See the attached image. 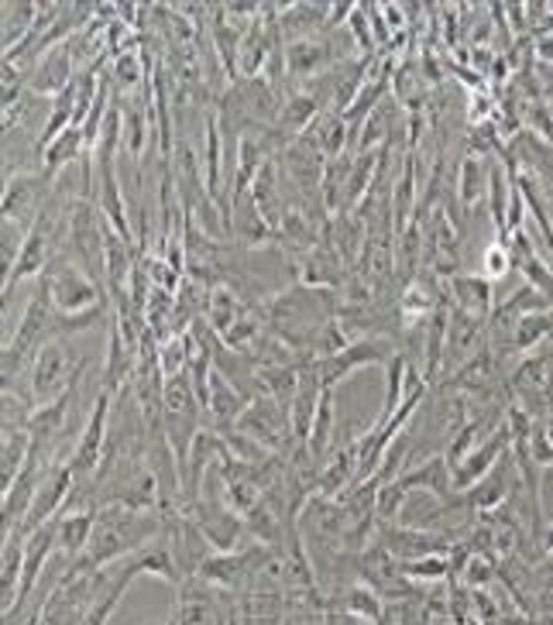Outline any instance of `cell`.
<instances>
[{"mask_svg":"<svg viewBox=\"0 0 553 625\" xmlns=\"http://www.w3.org/2000/svg\"><path fill=\"white\" fill-rule=\"evenodd\" d=\"M248 299L241 296V293H235L230 286H214V289H207L203 293V320H207V327L217 333V337H224L230 327H235L241 317H248Z\"/></svg>","mask_w":553,"mask_h":625,"instance_id":"obj_21","label":"cell"},{"mask_svg":"<svg viewBox=\"0 0 553 625\" xmlns=\"http://www.w3.org/2000/svg\"><path fill=\"white\" fill-rule=\"evenodd\" d=\"M66 254L90 275L97 286L107 289V244H104V213L97 200H79L69 210L66 220Z\"/></svg>","mask_w":553,"mask_h":625,"instance_id":"obj_3","label":"cell"},{"mask_svg":"<svg viewBox=\"0 0 553 625\" xmlns=\"http://www.w3.org/2000/svg\"><path fill=\"white\" fill-rule=\"evenodd\" d=\"M275 241V227L261 217V210L254 207L251 193L238 196L230 204V244H245V248H265Z\"/></svg>","mask_w":553,"mask_h":625,"instance_id":"obj_18","label":"cell"},{"mask_svg":"<svg viewBox=\"0 0 553 625\" xmlns=\"http://www.w3.org/2000/svg\"><path fill=\"white\" fill-rule=\"evenodd\" d=\"M76 385L66 395H59V399H52L45 406H35V413L28 416L24 430L32 434V453H39V458H45V461H55V447H59V440L66 434V423H69V413H73Z\"/></svg>","mask_w":553,"mask_h":625,"instance_id":"obj_10","label":"cell"},{"mask_svg":"<svg viewBox=\"0 0 553 625\" xmlns=\"http://www.w3.org/2000/svg\"><path fill=\"white\" fill-rule=\"evenodd\" d=\"M519 485V471H516V461H512V450L506 453V458L491 468V474H485L478 485L468 492V505H471V513L485 516V513H495L499 505H506L512 498Z\"/></svg>","mask_w":553,"mask_h":625,"instance_id":"obj_16","label":"cell"},{"mask_svg":"<svg viewBox=\"0 0 553 625\" xmlns=\"http://www.w3.org/2000/svg\"><path fill=\"white\" fill-rule=\"evenodd\" d=\"M550 399H553V361H550Z\"/></svg>","mask_w":553,"mask_h":625,"instance_id":"obj_39","label":"cell"},{"mask_svg":"<svg viewBox=\"0 0 553 625\" xmlns=\"http://www.w3.org/2000/svg\"><path fill=\"white\" fill-rule=\"evenodd\" d=\"M162 533H165V513H131V508L121 505H100L97 529L86 557L104 571V567L121 563L149 544H155Z\"/></svg>","mask_w":553,"mask_h":625,"instance_id":"obj_1","label":"cell"},{"mask_svg":"<svg viewBox=\"0 0 553 625\" xmlns=\"http://www.w3.org/2000/svg\"><path fill=\"white\" fill-rule=\"evenodd\" d=\"M235 430H241L245 437L258 440L261 447L272 450V453H282V458H289V453L296 450L289 406L272 399V395H254V399L248 403V409L241 413Z\"/></svg>","mask_w":553,"mask_h":625,"instance_id":"obj_4","label":"cell"},{"mask_svg":"<svg viewBox=\"0 0 553 625\" xmlns=\"http://www.w3.org/2000/svg\"><path fill=\"white\" fill-rule=\"evenodd\" d=\"M48 286H52V299H55V309L59 312H83L90 306H100L107 303V293L104 286L86 275L66 251H59L48 265Z\"/></svg>","mask_w":553,"mask_h":625,"instance_id":"obj_8","label":"cell"},{"mask_svg":"<svg viewBox=\"0 0 553 625\" xmlns=\"http://www.w3.org/2000/svg\"><path fill=\"white\" fill-rule=\"evenodd\" d=\"M512 450V437L502 426L499 434H491L478 450H471L468 458H464L454 471H451V485H454V495H464L468 489H475L485 474H491V468L499 464L506 453Z\"/></svg>","mask_w":553,"mask_h":625,"instance_id":"obj_15","label":"cell"},{"mask_svg":"<svg viewBox=\"0 0 553 625\" xmlns=\"http://www.w3.org/2000/svg\"><path fill=\"white\" fill-rule=\"evenodd\" d=\"M52 186H55V179H48L42 168L39 173H32V168H14V173H8L4 200H0L4 220H14L24 227V231H32L35 220L42 217V210L52 200Z\"/></svg>","mask_w":553,"mask_h":625,"instance_id":"obj_6","label":"cell"},{"mask_svg":"<svg viewBox=\"0 0 553 625\" xmlns=\"http://www.w3.org/2000/svg\"><path fill=\"white\" fill-rule=\"evenodd\" d=\"M110 406H113V395L97 392V399L90 406V416H86L83 430H79V437L73 443V453L66 458V464L73 468L76 481H90L97 474V468L104 464L107 440H110Z\"/></svg>","mask_w":553,"mask_h":625,"instance_id":"obj_7","label":"cell"},{"mask_svg":"<svg viewBox=\"0 0 553 625\" xmlns=\"http://www.w3.org/2000/svg\"><path fill=\"white\" fill-rule=\"evenodd\" d=\"M55 544H59V519L45 523L42 529H35L32 536H28V547H24V574H21V584H18V602H14V608L4 615L8 622H14V618L24 612V605H28V599H32V591H35L42 571H45V563H48Z\"/></svg>","mask_w":553,"mask_h":625,"instance_id":"obj_13","label":"cell"},{"mask_svg":"<svg viewBox=\"0 0 553 625\" xmlns=\"http://www.w3.org/2000/svg\"><path fill=\"white\" fill-rule=\"evenodd\" d=\"M110 317V306L100 303V306H90L83 312H59L55 317V337H76V333H86V330H97L104 327Z\"/></svg>","mask_w":553,"mask_h":625,"instance_id":"obj_34","label":"cell"},{"mask_svg":"<svg viewBox=\"0 0 553 625\" xmlns=\"http://www.w3.org/2000/svg\"><path fill=\"white\" fill-rule=\"evenodd\" d=\"M159 63H149L144 59L141 52H134V48H128V52H121V55H113L110 59V83H113V90L118 94H138L141 87H149V79H152V69H155Z\"/></svg>","mask_w":553,"mask_h":625,"instance_id":"obj_26","label":"cell"},{"mask_svg":"<svg viewBox=\"0 0 553 625\" xmlns=\"http://www.w3.org/2000/svg\"><path fill=\"white\" fill-rule=\"evenodd\" d=\"M550 107H553V97H550Z\"/></svg>","mask_w":553,"mask_h":625,"instance_id":"obj_40","label":"cell"},{"mask_svg":"<svg viewBox=\"0 0 553 625\" xmlns=\"http://www.w3.org/2000/svg\"><path fill=\"white\" fill-rule=\"evenodd\" d=\"M395 354H399V344L392 337H355L340 354L316 361V375L324 388H337L344 379H351L358 368H389Z\"/></svg>","mask_w":553,"mask_h":625,"instance_id":"obj_5","label":"cell"},{"mask_svg":"<svg viewBox=\"0 0 553 625\" xmlns=\"http://www.w3.org/2000/svg\"><path fill=\"white\" fill-rule=\"evenodd\" d=\"M543 550H546V553H553V526H550V529H546V536H543Z\"/></svg>","mask_w":553,"mask_h":625,"instance_id":"obj_38","label":"cell"},{"mask_svg":"<svg viewBox=\"0 0 553 625\" xmlns=\"http://www.w3.org/2000/svg\"><path fill=\"white\" fill-rule=\"evenodd\" d=\"M395 485H399L402 492H410V495H413V492H426V495L441 498V502L454 498L451 464H447L444 453H433V458L420 461L416 468H405V471L395 478Z\"/></svg>","mask_w":553,"mask_h":625,"instance_id":"obj_17","label":"cell"},{"mask_svg":"<svg viewBox=\"0 0 553 625\" xmlns=\"http://www.w3.org/2000/svg\"><path fill=\"white\" fill-rule=\"evenodd\" d=\"M481 262H485V272H488L485 278H488V282H502L509 272H516V268H512V254H509V248L499 244V241H495V244L485 251V259H481Z\"/></svg>","mask_w":553,"mask_h":625,"instance_id":"obj_36","label":"cell"},{"mask_svg":"<svg viewBox=\"0 0 553 625\" xmlns=\"http://www.w3.org/2000/svg\"><path fill=\"white\" fill-rule=\"evenodd\" d=\"M73 492H76V474H73V468H69L66 461L52 464V468L45 471V478H42V485H39V495H35V502H32V513H28V519H24L18 529H21L24 536H32V533L42 529L45 523L59 519L63 508H66L69 498H73Z\"/></svg>","mask_w":553,"mask_h":625,"instance_id":"obj_9","label":"cell"},{"mask_svg":"<svg viewBox=\"0 0 553 625\" xmlns=\"http://www.w3.org/2000/svg\"><path fill=\"white\" fill-rule=\"evenodd\" d=\"M76 76H79V63H76L69 42H63L39 55V63L32 66V76H28V94L55 100Z\"/></svg>","mask_w":553,"mask_h":625,"instance_id":"obj_12","label":"cell"},{"mask_svg":"<svg viewBox=\"0 0 553 625\" xmlns=\"http://www.w3.org/2000/svg\"><path fill=\"white\" fill-rule=\"evenodd\" d=\"M319 113H324V107H319L316 97H310L306 90H293V94L282 100V107H279L275 128H279L289 141H296V138H303V134L316 124Z\"/></svg>","mask_w":553,"mask_h":625,"instance_id":"obj_24","label":"cell"},{"mask_svg":"<svg viewBox=\"0 0 553 625\" xmlns=\"http://www.w3.org/2000/svg\"><path fill=\"white\" fill-rule=\"evenodd\" d=\"M447 293H451V306L460 312H471V317L491 320V309H495V282H488L485 275H454L447 282Z\"/></svg>","mask_w":553,"mask_h":625,"instance_id":"obj_19","label":"cell"},{"mask_svg":"<svg viewBox=\"0 0 553 625\" xmlns=\"http://www.w3.org/2000/svg\"><path fill=\"white\" fill-rule=\"evenodd\" d=\"M488 176H491V162L464 155L457 168V204L460 210H471L488 196Z\"/></svg>","mask_w":553,"mask_h":625,"instance_id":"obj_28","label":"cell"},{"mask_svg":"<svg viewBox=\"0 0 553 625\" xmlns=\"http://www.w3.org/2000/svg\"><path fill=\"white\" fill-rule=\"evenodd\" d=\"M172 625H176V622H172Z\"/></svg>","mask_w":553,"mask_h":625,"instance_id":"obj_41","label":"cell"},{"mask_svg":"<svg viewBox=\"0 0 553 625\" xmlns=\"http://www.w3.org/2000/svg\"><path fill=\"white\" fill-rule=\"evenodd\" d=\"M533 55H536V63L553 69V35H536L533 39Z\"/></svg>","mask_w":553,"mask_h":625,"instance_id":"obj_37","label":"cell"},{"mask_svg":"<svg viewBox=\"0 0 553 625\" xmlns=\"http://www.w3.org/2000/svg\"><path fill=\"white\" fill-rule=\"evenodd\" d=\"M410 372H413V364L410 358H405L402 351L389 361L386 368V399H382V413H378L375 423H386L405 399V388H410Z\"/></svg>","mask_w":553,"mask_h":625,"instance_id":"obj_32","label":"cell"},{"mask_svg":"<svg viewBox=\"0 0 553 625\" xmlns=\"http://www.w3.org/2000/svg\"><path fill=\"white\" fill-rule=\"evenodd\" d=\"M248 409V399L230 385L217 368H214V379H210V403H207V416L214 419V430L217 434H227L235 430L241 413Z\"/></svg>","mask_w":553,"mask_h":625,"instance_id":"obj_22","label":"cell"},{"mask_svg":"<svg viewBox=\"0 0 553 625\" xmlns=\"http://www.w3.org/2000/svg\"><path fill=\"white\" fill-rule=\"evenodd\" d=\"M28 458H32V434L28 430H4V447H0V485H4V492L21 474Z\"/></svg>","mask_w":553,"mask_h":625,"instance_id":"obj_31","label":"cell"},{"mask_svg":"<svg viewBox=\"0 0 553 625\" xmlns=\"http://www.w3.org/2000/svg\"><path fill=\"white\" fill-rule=\"evenodd\" d=\"M399 571L410 581H447L451 578V560L444 553L420 557V560H405L399 563Z\"/></svg>","mask_w":553,"mask_h":625,"instance_id":"obj_35","label":"cell"},{"mask_svg":"<svg viewBox=\"0 0 553 625\" xmlns=\"http://www.w3.org/2000/svg\"><path fill=\"white\" fill-rule=\"evenodd\" d=\"M334 423H337V395H334V388H324L316 416H313V426H310V443H306L319 464H324L334 450Z\"/></svg>","mask_w":553,"mask_h":625,"instance_id":"obj_27","label":"cell"},{"mask_svg":"<svg viewBox=\"0 0 553 625\" xmlns=\"http://www.w3.org/2000/svg\"><path fill=\"white\" fill-rule=\"evenodd\" d=\"M86 152H90V145H86V134H83V128L73 124L69 131H63V134L55 138L52 145L42 152V173H45L48 179L63 176L69 165H76V162L86 158Z\"/></svg>","mask_w":553,"mask_h":625,"instance_id":"obj_25","label":"cell"},{"mask_svg":"<svg viewBox=\"0 0 553 625\" xmlns=\"http://www.w3.org/2000/svg\"><path fill=\"white\" fill-rule=\"evenodd\" d=\"M55 461H45V458H39V453H32V458H28V464L21 468V474L11 481V489L4 492V536L14 533L28 519V513H32V502L39 495V485H42V478H45V471Z\"/></svg>","mask_w":553,"mask_h":625,"instance_id":"obj_14","label":"cell"},{"mask_svg":"<svg viewBox=\"0 0 553 625\" xmlns=\"http://www.w3.org/2000/svg\"><path fill=\"white\" fill-rule=\"evenodd\" d=\"M24 547H28V536L21 529L4 536V563H0V588H4V615L14 608L18 602V584L24 574Z\"/></svg>","mask_w":553,"mask_h":625,"instance_id":"obj_29","label":"cell"},{"mask_svg":"<svg viewBox=\"0 0 553 625\" xmlns=\"http://www.w3.org/2000/svg\"><path fill=\"white\" fill-rule=\"evenodd\" d=\"M340 612L355 615L368 625H382L386 622V599L375 588H368L365 581H358L340 594Z\"/></svg>","mask_w":553,"mask_h":625,"instance_id":"obj_30","label":"cell"},{"mask_svg":"<svg viewBox=\"0 0 553 625\" xmlns=\"http://www.w3.org/2000/svg\"><path fill=\"white\" fill-rule=\"evenodd\" d=\"M306 138L313 141L319 155H324L327 162H334V158H340V155H351V138H355V131L347 128V121L340 118V113L324 110V113L316 118V124L306 131Z\"/></svg>","mask_w":553,"mask_h":625,"instance_id":"obj_23","label":"cell"},{"mask_svg":"<svg viewBox=\"0 0 553 625\" xmlns=\"http://www.w3.org/2000/svg\"><path fill=\"white\" fill-rule=\"evenodd\" d=\"M83 372H86V361L76 358L69 337H52L35 354L32 368H28L21 395H28L35 406H45L52 399H59V395H66L83 379Z\"/></svg>","mask_w":553,"mask_h":625,"instance_id":"obj_2","label":"cell"},{"mask_svg":"<svg viewBox=\"0 0 553 625\" xmlns=\"http://www.w3.org/2000/svg\"><path fill=\"white\" fill-rule=\"evenodd\" d=\"M337 63H347L334 48V35L324 39H303V42H285V79H316L330 73Z\"/></svg>","mask_w":553,"mask_h":625,"instance_id":"obj_11","label":"cell"},{"mask_svg":"<svg viewBox=\"0 0 553 625\" xmlns=\"http://www.w3.org/2000/svg\"><path fill=\"white\" fill-rule=\"evenodd\" d=\"M97 513H100V505L69 508V513L59 516V553H63L66 563L86 557V550H90V539H94V529H97Z\"/></svg>","mask_w":553,"mask_h":625,"instance_id":"obj_20","label":"cell"},{"mask_svg":"<svg viewBox=\"0 0 553 625\" xmlns=\"http://www.w3.org/2000/svg\"><path fill=\"white\" fill-rule=\"evenodd\" d=\"M35 18H39V4H28V0H8L4 4V52L18 48L28 35L35 32Z\"/></svg>","mask_w":553,"mask_h":625,"instance_id":"obj_33","label":"cell"}]
</instances>
